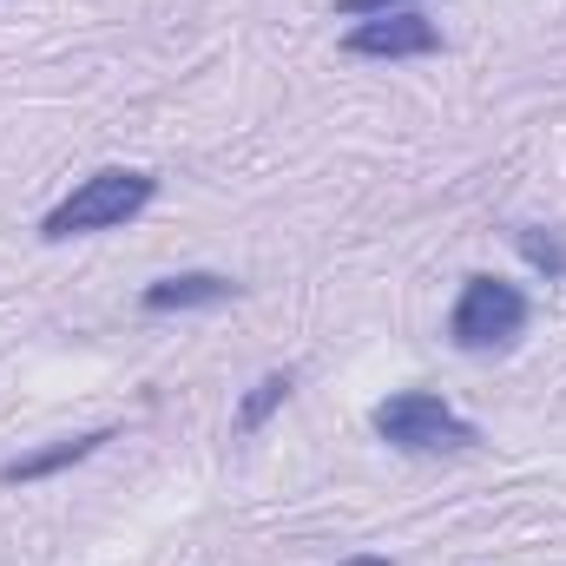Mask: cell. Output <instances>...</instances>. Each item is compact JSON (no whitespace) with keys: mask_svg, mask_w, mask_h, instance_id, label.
Here are the masks:
<instances>
[{"mask_svg":"<svg viewBox=\"0 0 566 566\" xmlns=\"http://www.w3.org/2000/svg\"><path fill=\"white\" fill-rule=\"evenodd\" d=\"M158 198V178L151 171H133V165H106V171H93V178H80L53 211H46V224H40V238H86V231H119V224H133L145 205Z\"/></svg>","mask_w":566,"mask_h":566,"instance_id":"6da1fadb","label":"cell"},{"mask_svg":"<svg viewBox=\"0 0 566 566\" xmlns=\"http://www.w3.org/2000/svg\"><path fill=\"white\" fill-rule=\"evenodd\" d=\"M369 428H376L389 448H402V454H461V448L481 441V428L468 422V416H454V409H448L441 396H428V389H402V396L376 402V409H369Z\"/></svg>","mask_w":566,"mask_h":566,"instance_id":"7a4b0ae2","label":"cell"},{"mask_svg":"<svg viewBox=\"0 0 566 566\" xmlns=\"http://www.w3.org/2000/svg\"><path fill=\"white\" fill-rule=\"evenodd\" d=\"M527 316H534V303H527V290L507 277H468L461 283V296H454V310H448V336H454V349H507L514 336H527Z\"/></svg>","mask_w":566,"mask_h":566,"instance_id":"3957f363","label":"cell"},{"mask_svg":"<svg viewBox=\"0 0 566 566\" xmlns=\"http://www.w3.org/2000/svg\"><path fill=\"white\" fill-rule=\"evenodd\" d=\"M343 53H356V60H428V53H441V27L409 13V7L402 13H369L343 33Z\"/></svg>","mask_w":566,"mask_h":566,"instance_id":"277c9868","label":"cell"},{"mask_svg":"<svg viewBox=\"0 0 566 566\" xmlns=\"http://www.w3.org/2000/svg\"><path fill=\"white\" fill-rule=\"evenodd\" d=\"M238 296V283L218 277V271H178V277H158L139 290V310L151 316H171V310H218V303H231Z\"/></svg>","mask_w":566,"mask_h":566,"instance_id":"5b68a950","label":"cell"},{"mask_svg":"<svg viewBox=\"0 0 566 566\" xmlns=\"http://www.w3.org/2000/svg\"><path fill=\"white\" fill-rule=\"evenodd\" d=\"M99 441H113V428L66 434V441H53V448H40V454H20V461H7V468H0V481H7V488H20V481H46V474H60V468H73V461H86Z\"/></svg>","mask_w":566,"mask_h":566,"instance_id":"8992f818","label":"cell"},{"mask_svg":"<svg viewBox=\"0 0 566 566\" xmlns=\"http://www.w3.org/2000/svg\"><path fill=\"white\" fill-rule=\"evenodd\" d=\"M290 389H296V376H290V369H271V376H258V382H251V396H244V402H238V434H258V428L271 422V416H277L283 402H290Z\"/></svg>","mask_w":566,"mask_h":566,"instance_id":"52a82bcc","label":"cell"},{"mask_svg":"<svg viewBox=\"0 0 566 566\" xmlns=\"http://www.w3.org/2000/svg\"><path fill=\"white\" fill-rule=\"evenodd\" d=\"M521 244V258L541 271V277H566V251H560V238H547V231H521L514 238Z\"/></svg>","mask_w":566,"mask_h":566,"instance_id":"ba28073f","label":"cell"},{"mask_svg":"<svg viewBox=\"0 0 566 566\" xmlns=\"http://www.w3.org/2000/svg\"><path fill=\"white\" fill-rule=\"evenodd\" d=\"M409 0H336V13L343 20H369V13H402Z\"/></svg>","mask_w":566,"mask_h":566,"instance_id":"9c48e42d","label":"cell"},{"mask_svg":"<svg viewBox=\"0 0 566 566\" xmlns=\"http://www.w3.org/2000/svg\"><path fill=\"white\" fill-rule=\"evenodd\" d=\"M343 566H396V560H376V554H356V560H343Z\"/></svg>","mask_w":566,"mask_h":566,"instance_id":"30bf717a","label":"cell"}]
</instances>
